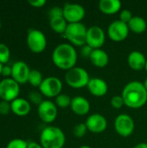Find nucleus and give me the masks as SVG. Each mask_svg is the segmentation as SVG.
<instances>
[{"mask_svg": "<svg viewBox=\"0 0 147 148\" xmlns=\"http://www.w3.org/2000/svg\"><path fill=\"white\" fill-rule=\"evenodd\" d=\"M121 96L125 105L133 109L144 107L147 102V90L143 82L139 81L128 82L124 87Z\"/></svg>", "mask_w": 147, "mask_h": 148, "instance_id": "nucleus-1", "label": "nucleus"}, {"mask_svg": "<svg viewBox=\"0 0 147 148\" xmlns=\"http://www.w3.org/2000/svg\"><path fill=\"white\" fill-rule=\"evenodd\" d=\"M77 58L76 49L70 43H61L57 45L52 53L54 64L57 68L67 71L75 67Z\"/></svg>", "mask_w": 147, "mask_h": 148, "instance_id": "nucleus-2", "label": "nucleus"}, {"mask_svg": "<svg viewBox=\"0 0 147 148\" xmlns=\"http://www.w3.org/2000/svg\"><path fill=\"white\" fill-rule=\"evenodd\" d=\"M65 142V134L57 127L49 126L41 132L40 144L43 148H62Z\"/></svg>", "mask_w": 147, "mask_h": 148, "instance_id": "nucleus-3", "label": "nucleus"}, {"mask_svg": "<svg viewBox=\"0 0 147 148\" xmlns=\"http://www.w3.org/2000/svg\"><path fill=\"white\" fill-rule=\"evenodd\" d=\"M87 32L88 29L82 23H68L63 35L71 45L82 47L86 44Z\"/></svg>", "mask_w": 147, "mask_h": 148, "instance_id": "nucleus-4", "label": "nucleus"}, {"mask_svg": "<svg viewBox=\"0 0 147 148\" xmlns=\"http://www.w3.org/2000/svg\"><path fill=\"white\" fill-rule=\"evenodd\" d=\"M88 72L81 67H74L67 71L65 75L66 83L73 88H82L88 87L90 81Z\"/></svg>", "mask_w": 147, "mask_h": 148, "instance_id": "nucleus-5", "label": "nucleus"}, {"mask_svg": "<svg viewBox=\"0 0 147 148\" xmlns=\"http://www.w3.org/2000/svg\"><path fill=\"white\" fill-rule=\"evenodd\" d=\"M19 93L20 86L11 77L3 78L0 82V98L2 101L11 102L18 97Z\"/></svg>", "mask_w": 147, "mask_h": 148, "instance_id": "nucleus-6", "label": "nucleus"}, {"mask_svg": "<svg viewBox=\"0 0 147 148\" xmlns=\"http://www.w3.org/2000/svg\"><path fill=\"white\" fill-rule=\"evenodd\" d=\"M27 45L34 53L44 51L47 46V38L44 33L36 29H30L27 35Z\"/></svg>", "mask_w": 147, "mask_h": 148, "instance_id": "nucleus-7", "label": "nucleus"}, {"mask_svg": "<svg viewBox=\"0 0 147 148\" xmlns=\"http://www.w3.org/2000/svg\"><path fill=\"white\" fill-rule=\"evenodd\" d=\"M62 81L55 76H49L43 79L39 90L41 94L46 97L53 98L59 95L62 90Z\"/></svg>", "mask_w": 147, "mask_h": 148, "instance_id": "nucleus-8", "label": "nucleus"}, {"mask_svg": "<svg viewBox=\"0 0 147 148\" xmlns=\"http://www.w3.org/2000/svg\"><path fill=\"white\" fill-rule=\"evenodd\" d=\"M135 128V123L133 119L126 114H119L114 121V129L116 133L121 137H129L133 134Z\"/></svg>", "mask_w": 147, "mask_h": 148, "instance_id": "nucleus-9", "label": "nucleus"}, {"mask_svg": "<svg viewBox=\"0 0 147 148\" xmlns=\"http://www.w3.org/2000/svg\"><path fill=\"white\" fill-rule=\"evenodd\" d=\"M85 15L86 10L84 7L79 3H67L63 6V17L68 23H81Z\"/></svg>", "mask_w": 147, "mask_h": 148, "instance_id": "nucleus-10", "label": "nucleus"}, {"mask_svg": "<svg viewBox=\"0 0 147 148\" xmlns=\"http://www.w3.org/2000/svg\"><path fill=\"white\" fill-rule=\"evenodd\" d=\"M128 25L120 20H114L107 28V35L109 38L113 42H122L129 35Z\"/></svg>", "mask_w": 147, "mask_h": 148, "instance_id": "nucleus-11", "label": "nucleus"}, {"mask_svg": "<svg viewBox=\"0 0 147 148\" xmlns=\"http://www.w3.org/2000/svg\"><path fill=\"white\" fill-rule=\"evenodd\" d=\"M106 41V34L102 28L98 25L91 26L88 29L86 44L90 46L92 49H101Z\"/></svg>", "mask_w": 147, "mask_h": 148, "instance_id": "nucleus-12", "label": "nucleus"}, {"mask_svg": "<svg viewBox=\"0 0 147 148\" xmlns=\"http://www.w3.org/2000/svg\"><path fill=\"white\" fill-rule=\"evenodd\" d=\"M39 118L44 123H52L55 121L58 114L57 106L49 100H44L37 108Z\"/></svg>", "mask_w": 147, "mask_h": 148, "instance_id": "nucleus-13", "label": "nucleus"}, {"mask_svg": "<svg viewBox=\"0 0 147 148\" xmlns=\"http://www.w3.org/2000/svg\"><path fill=\"white\" fill-rule=\"evenodd\" d=\"M88 130L93 134H101L107 127V121L102 114H93L88 117L85 122Z\"/></svg>", "mask_w": 147, "mask_h": 148, "instance_id": "nucleus-14", "label": "nucleus"}, {"mask_svg": "<svg viewBox=\"0 0 147 148\" xmlns=\"http://www.w3.org/2000/svg\"><path fill=\"white\" fill-rule=\"evenodd\" d=\"M12 74L11 78L14 79L18 84H24L28 82L29 75L30 72V69L28 64L23 61H17L14 62L11 66Z\"/></svg>", "mask_w": 147, "mask_h": 148, "instance_id": "nucleus-15", "label": "nucleus"}, {"mask_svg": "<svg viewBox=\"0 0 147 148\" xmlns=\"http://www.w3.org/2000/svg\"><path fill=\"white\" fill-rule=\"evenodd\" d=\"M87 88L89 93L96 97H102L106 95L108 91V85L107 82L97 77L91 78Z\"/></svg>", "mask_w": 147, "mask_h": 148, "instance_id": "nucleus-16", "label": "nucleus"}, {"mask_svg": "<svg viewBox=\"0 0 147 148\" xmlns=\"http://www.w3.org/2000/svg\"><path fill=\"white\" fill-rule=\"evenodd\" d=\"M70 108L75 114L82 116L89 113L91 107L89 101L85 97L79 95L72 98Z\"/></svg>", "mask_w": 147, "mask_h": 148, "instance_id": "nucleus-17", "label": "nucleus"}, {"mask_svg": "<svg viewBox=\"0 0 147 148\" xmlns=\"http://www.w3.org/2000/svg\"><path fill=\"white\" fill-rule=\"evenodd\" d=\"M147 59L145 55L138 50L132 51L127 57V62L129 67L135 71H140L145 69Z\"/></svg>", "mask_w": 147, "mask_h": 148, "instance_id": "nucleus-18", "label": "nucleus"}, {"mask_svg": "<svg viewBox=\"0 0 147 148\" xmlns=\"http://www.w3.org/2000/svg\"><path fill=\"white\" fill-rule=\"evenodd\" d=\"M10 107L11 111L18 116L27 115L31 109L29 101L21 97H17L16 99L10 102Z\"/></svg>", "mask_w": 147, "mask_h": 148, "instance_id": "nucleus-19", "label": "nucleus"}, {"mask_svg": "<svg viewBox=\"0 0 147 148\" xmlns=\"http://www.w3.org/2000/svg\"><path fill=\"white\" fill-rule=\"evenodd\" d=\"M89 60L95 67L105 68L109 62V56L108 54L102 49H96L93 50Z\"/></svg>", "mask_w": 147, "mask_h": 148, "instance_id": "nucleus-20", "label": "nucleus"}, {"mask_svg": "<svg viewBox=\"0 0 147 148\" xmlns=\"http://www.w3.org/2000/svg\"><path fill=\"white\" fill-rule=\"evenodd\" d=\"M121 2L120 0H101L99 2V9L105 15H113L121 9Z\"/></svg>", "mask_w": 147, "mask_h": 148, "instance_id": "nucleus-21", "label": "nucleus"}, {"mask_svg": "<svg viewBox=\"0 0 147 148\" xmlns=\"http://www.w3.org/2000/svg\"><path fill=\"white\" fill-rule=\"evenodd\" d=\"M127 25L129 29L136 34H141L145 32L147 29L146 21L145 18L139 16H133Z\"/></svg>", "mask_w": 147, "mask_h": 148, "instance_id": "nucleus-22", "label": "nucleus"}, {"mask_svg": "<svg viewBox=\"0 0 147 148\" xmlns=\"http://www.w3.org/2000/svg\"><path fill=\"white\" fill-rule=\"evenodd\" d=\"M68 22L63 16H57L49 18V25L50 28L56 33L64 34L66 29L68 27Z\"/></svg>", "mask_w": 147, "mask_h": 148, "instance_id": "nucleus-23", "label": "nucleus"}, {"mask_svg": "<svg viewBox=\"0 0 147 148\" xmlns=\"http://www.w3.org/2000/svg\"><path fill=\"white\" fill-rule=\"evenodd\" d=\"M43 76L42 74L37 70V69H31L29 75V79H28V82L36 88H39L43 81Z\"/></svg>", "mask_w": 147, "mask_h": 148, "instance_id": "nucleus-24", "label": "nucleus"}, {"mask_svg": "<svg viewBox=\"0 0 147 148\" xmlns=\"http://www.w3.org/2000/svg\"><path fill=\"white\" fill-rule=\"evenodd\" d=\"M72 98L66 94H60L55 97V105L61 108H66L70 107Z\"/></svg>", "mask_w": 147, "mask_h": 148, "instance_id": "nucleus-25", "label": "nucleus"}, {"mask_svg": "<svg viewBox=\"0 0 147 148\" xmlns=\"http://www.w3.org/2000/svg\"><path fill=\"white\" fill-rule=\"evenodd\" d=\"M10 57V50L9 47L4 43H0V63L3 65L7 63Z\"/></svg>", "mask_w": 147, "mask_h": 148, "instance_id": "nucleus-26", "label": "nucleus"}, {"mask_svg": "<svg viewBox=\"0 0 147 148\" xmlns=\"http://www.w3.org/2000/svg\"><path fill=\"white\" fill-rule=\"evenodd\" d=\"M88 131V127H87L85 123H78L74 127L73 134H74L75 137L80 139V138H82L83 136H85Z\"/></svg>", "mask_w": 147, "mask_h": 148, "instance_id": "nucleus-27", "label": "nucleus"}, {"mask_svg": "<svg viewBox=\"0 0 147 148\" xmlns=\"http://www.w3.org/2000/svg\"><path fill=\"white\" fill-rule=\"evenodd\" d=\"M6 148H28V142L23 139H13L7 144Z\"/></svg>", "mask_w": 147, "mask_h": 148, "instance_id": "nucleus-28", "label": "nucleus"}, {"mask_svg": "<svg viewBox=\"0 0 147 148\" xmlns=\"http://www.w3.org/2000/svg\"><path fill=\"white\" fill-rule=\"evenodd\" d=\"M29 100L30 101L31 103L35 104V105H37L39 106L42 101V95L41 94V92H37V91H31L29 93Z\"/></svg>", "mask_w": 147, "mask_h": 148, "instance_id": "nucleus-29", "label": "nucleus"}, {"mask_svg": "<svg viewBox=\"0 0 147 148\" xmlns=\"http://www.w3.org/2000/svg\"><path fill=\"white\" fill-rule=\"evenodd\" d=\"M110 103H111V106L116 109H120L125 105V102H124V100H123L121 95L113 96L111 101H110Z\"/></svg>", "mask_w": 147, "mask_h": 148, "instance_id": "nucleus-30", "label": "nucleus"}, {"mask_svg": "<svg viewBox=\"0 0 147 148\" xmlns=\"http://www.w3.org/2000/svg\"><path fill=\"white\" fill-rule=\"evenodd\" d=\"M133 16L132 11H130L129 10H123L120 13V19L119 20H120L121 22L127 24L131 21V19L133 18Z\"/></svg>", "mask_w": 147, "mask_h": 148, "instance_id": "nucleus-31", "label": "nucleus"}, {"mask_svg": "<svg viewBox=\"0 0 147 148\" xmlns=\"http://www.w3.org/2000/svg\"><path fill=\"white\" fill-rule=\"evenodd\" d=\"M49 18L57 17V16H63V8L60 6H54L49 11Z\"/></svg>", "mask_w": 147, "mask_h": 148, "instance_id": "nucleus-32", "label": "nucleus"}, {"mask_svg": "<svg viewBox=\"0 0 147 148\" xmlns=\"http://www.w3.org/2000/svg\"><path fill=\"white\" fill-rule=\"evenodd\" d=\"M11 111L10 103L6 101H0V114H8Z\"/></svg>", "mask_w": 147, "mask_h": 148, "instance_id": "nucleus-33", "label": "nucleus"}, {"mask_svg": "<svg viewBox=\"0 0 147 148\" xmlns=\"http://www.w3.org/2000/svg\"><path fill=\"white\" fill-rule=\"evenodd\" d=\"M93 50H94V49H92L88 44H85L82 47H81V56H82L85 58H89Z\"/></svg>", "mask_w": 147, "mask_h": 148, "instance_id": "nucleus-34", "label": "nucleus"}, {"mask_svg": "<svg viewBox=\"0 0 147 148\" xmlns=\"http://www.w3.org/2000/svg\"><path fill=\"white\" fill-rule=\"evenodd\" d=\"M12 74V68L9 65H3L2 69V75L4 76V78H9L11 76Z\"/></svg>", "mask_w": 147, "mask_h": 148, "instance_id": "nucleus-35", "label": "nucleus"}, {"mask_svg": "<svg viewBox=\"0 0 147 148\" xmlns=\"http://www.w3.org/2000/svg\"><path fill=\"white\" fill-rule=\"evenodd\" d=\"M28 3L33 6V7H36V8H41L42 6L45 5L46 3V0H29Z\"/></svg>", "mask_w": 147, "mask_h": 148, "instance_id": "nucleus-36", "label": "nucleus"}, {"mask_svg": "<svg viewBox=\"0 0 147 148\" xmlns=\"http://www.w3.org/2000/svg\"><path fill=\"white\" fill-rule=\"evenodd\" d=\"M28 148H43L41 144L35 142V141H30L28 142Z\"/></svg>", "mask_w": 147, "mask_h": 148, "instance_id": "nucleus-37", "label": "nucleus"}, {"mask_svg": "<svg viewBox=\"0 0 147 148\" xmlns=\"http://www.w3.org/2000/svg\"><path fill=\"white\" fill-rule=\"evenodd\" d=\"M133 148H147V143L146 142H141L137 144Z\"/></svg>", "mask_w": 147, "mask_h": 148, "instance_id": "nucleus-38", "label": "nucleus"}, {"mask_svg": "<svg viewBox=\"0 0 147 148\" xmlns=\"http://www.w3.org/2000/svg\"><path fill=\"white\" fill-rule=\"evenodd\" d=\"M143 84H144V86H145V88H146V89L147 90V78L145 80V82H143Z\"/></svg>", "mask_w": 147, "mask_h": 148, "instance_id": "nucleus-39", "label": "nucleus"}, {"mask_svg": "<svg viewBox=\"0 0 147 148\" xmlns=\"http://www.w3.org/2000/svg\"><path fill=\"white\" fill-rule=\"evenodd\" d=\"M79 148H91L89 146H88V145H84V146H81V147H80Z\"/></svg>", "mask_w": 147, "mask_h": 148, "instance_id": "nucleus-40", "label": "nucleus"}, {"mask_svg": "<svg viewBox=\"0 0 147 148\" xmlns=\"http://www.w3.org/2000/svg\"><path fill=\"white\" fill-rule=\"evenodd\" d=\"M3 65L2 63H0V75L2 74V69H3Z\"/></svg>", "mask_w": 147, "mask_h": 148, "instance_id": "nucleus-41", "label": "nucleus"}, {"mask_svg": "<svg viewBox=\"0 0 147 148\" xmlns=\"http://www.w3.org/2000/svg\"><path fill=\"white\" fill-rule=\"evenodd\" d=\"M145 70L147 72V61H146V67H145Z\"/></svg>", "mask_w": 147, "mask_h": 148, "instance_id": "nucleus-42", "label": "nucleus"}, {"mask_svg": "<svg viewBox=\"0 0 147 148\" xmlns=\"http://www.w3.org/2000/svg\"><path fill=\"white\" fill-rule=\"evenodd\" d=\"M1 25H2V24H1V21H0V29H1Z\"/></svg>", "mask_w": 147, "mask_h": 148, "instance_id": "nucleus-43", "label": "nucleus"}]
</instances>
